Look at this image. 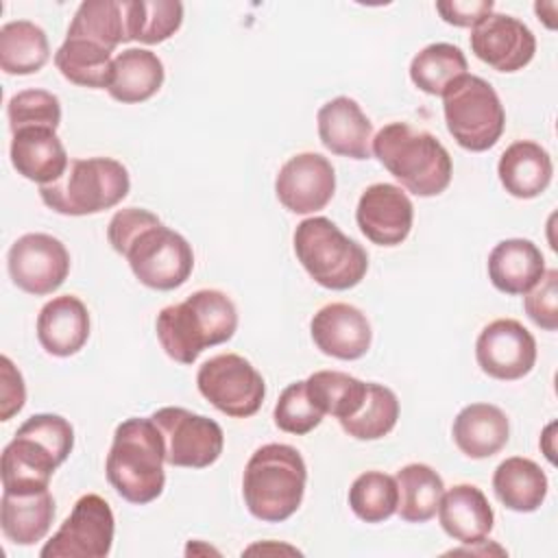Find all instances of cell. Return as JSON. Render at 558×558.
Masks as SVG:
<instances>
[{"label":"cell","mask_w":558,"mask_h":558,"mask_svg":"<svg viewBox=\"0 0 558 558\" xmlns=\"http://www.w3.org/2000/svg\"><path fill=\"white\" fill-rule=\"evenodd\" d=\"M318 137L327 150L349 159L373 157V124L360 105L349 96H336L327 100L318 113Z\"/></svg>","instance_id":"19"},{"label":"cell","mask_w":558,"mask_h":558,"mask_svg":"<svg viewBox=\"0 0 558 558\" xmlns=\"http://www.w3.org/2000/svg\"><path fill=\"white\" fill-rule=\"evenodd\" d=\"M310 331L316 349L336 360H360L373 340L366 314L349 303L320 307L310 323Z\"/></svg>","instance_id":"18"},{"label":"cell","mask_w":558,"mask_h":558,"mask_svg":"<svg viewBox=\"0 0 558 558\" xmlns=\"http://www.w3.org/2000/svg\"><path fill=\"white\" fill-rule=\"evenodd\" d=\"M523 307L536 327L545 331L558 329V270L556 268L545 270L538 283L530 292H525Z\"/></svg>","instance_id":"40"},{"label":"cell","mask_w":558,"mask_h":558,"mask_svg":"<svg viewBox=\"0 0 558 558\" xmlns=\"http://www.w3.org/2000/svg\"><path fill=\"white\" fill-rule=\"evenodd\" d=\"M314 405L338 421L353 416L366 397V384L342 371H316L305 379Z\"/></svg>","instance_id":"34"},{"label":"cell","mask_w":558,"mask_h":558,"mask_svg":"<svg viewBox=\"0 0 558 558\" xmlns=\"http://www.w3.org/2000/svg\"><path fill=\"white\" fill-rule=\"evenodd\" d=\"M442 113L449 135L471 153L493 148L506 126V111L493 85L469 72L445 89Z\"/></svg>","instance_id":"9"},{"label":"cell","mask_w":558,"mask_h":558,"mask_svg":"<svg viewBox=\"0 0 558 558\" xmlns=\"http://www.w3.org/2000/svg\"><path fill=\"white\" fill-rule=\"evenodd\" d=\"M323 416L325 414L314 405V401L307 395L305 379L294 381L288 388H283V392L279 395V399L275 403V412H272L275 425L281 432L296 434V436H303V434L312 432L314 427H318Z\"/></svg>","instance_id":"39"},{"label":"cell","mask_w":558,"mask_h":558,"mask_svg":"<svg viewBox=\"0 0 558 558\" xmlns=\"http://www.w3.org/2000/svg\"><path fill=\"white\" fill-rule=\"evenodd\" d=\"M475 360L488 377L514 381L534 368L536 340L519 320L497 318L480 331Z\"/></svg>","instance_id":"14"},{"label":"cell","mask_w":558,"mask_h":558,"mask_svg":"<svg viewBox=\"0 0 558 558\" xmlns=\"http://www.w3.org/2000/svg\"><path fill=\"white\" fill-rule=\"evenodd\" d=\"M54 519V499L50 490L7 493L0 499V525L15 545H35L41 541Z\"/></svg>","instance_id":"26"},{"label":"cell","mask_w":558,"mask_h":558,"mask_svg":"<svg viewBox=\"0 0 558 558\" xmlns=\"http://www.w3.org/2000/svg\"><path fill=\"white\" fill-rule=\"evenodd\" d=\"M113 52L83 41L65 37V41L54 52V65L61 76L74 85L89 89H107L111 81Z\"/></svg>","instance_id":"32"},{"label":"cell","mask_w":558,"mask_h":558,"mask_svg":"<svg viewBox=\"0 0 558 558\" xmlns=\"http://www.w3.org/2000/svg\"><path fill=\"white\" fill-rule=\"evenodd\" d=\"M355 220L373 244L397 246L412 231L414 207L399 185L373 183L357 201Z\"/></svg>","instance_id":"17"},{"label":"cell","mask_w":558,"mask_h":558,"mask_svg":"<svg viewBox=\"0 0 558 558\" xmlns=\"http://www.w3.org/2000/svg\"><path fill=\"white\" fill-rule=\"evenodd\" d=\"M183 22V4L177 0H126L129 41L161 44Z\"/></svg>","instance_id":"36"},{"label":"cell","mask_w":558,"mask_h":558,"mask_svg":"<svg viewBox=\"0 0 558 558\" xmlns=\"http://www.w3.org/2000/svg\"><path fill=\"white\" fill-rule=\"evenodd\" d=\"M471 52L497 72L523 70L536 52L534 33L517 17L488 13L469 35Z\"/></svg>","instance_id":"16"},{"label":"cell","mask_w":558,"mask_h":558,"mask_svg":"<svg viewBox=\"0 0 558 558\" xmlns=\"http://www.w3.org/2000/svg\"><path fill=\"white\" fill-rule=\"evenodd\" d=\"M554 427H556V423H549L547 427H545V432H543V436H541V447H543V451H545V456L549 458V462H554V447H551V440H554V436H551V432H554Z\"/></svg>","instance_id":"44"},{"label":"cell","mask_w":558,"mask_h":558,"mask_svg":"<svg viewBox=\"0 0 558 558\" xmlns=\"http://www.w3.org/2000/svg\"><path fill=\"white\" fill-rule=\"evenodd\" d=\"M545 272V257L532 240H501L488 253V279L504 294L530 292Z\"/></svg>","instance_id":"24"},{"label":"cell","mask_w":558,"mask_h":558,"mask_svg":"<svg viewBox=\"0 0 558 558\" xmlns=\"http://www.w3.org/2000/svg\"><path fill=\"white\" fill-rule=\"evenodd\" d=\"M292 244L305 272L327 290L355 288L368 270V255L362 244L344 235L325 216L301 220L294 229Z\"/></svg>","instance_id":"7"},{"label":"cell","mask_w":558,"mask_h":558,"mask_svg":"<svg viewBox=\"0 0 558 558\" xmlns=\"http://www.w3.org/2000/svg\"><path fill=\"white\" fill-rule=\"evenodd\" d=\"M48 37L35 22L13 20L0 28V70L4 74H35L48 63Z\"/></svg>","instance_id":"30"},{"label":"cell","mask_w":558,"mask_h":558,"mask_svg":"<svg viewBox=\"0 0 558 558\" xmlns=\"http://www.w3.org/2000/svg\"><path fill=\"white\" fill-rule=\"evenodd\" d=\"M163 63L146 48H126L113 57L109 96L124 105H135L153 98L163 85Z\"/></svg>","instance_id":"27"},{"label":"cell","mask_w":558,"mask_h":558,"mask_svg":"<svg viewBox=\"0 0 558 558\" xmlns=\"http://www.w3.org/2000/svg\"><path fill=\"white\" fill-rule=\"evenodd\" d=\"M238 310L220 290H196L185 301L157 314L155 331L161 349L179 364H192L207 349L233 338Z\"/></svg>","instance_id":"2"},{"label":"cell","mask_w":558,"mask_h":558,"mask_svg":"<svg viewBox=\"0 0 558 558\" xmlns=\"http://www.w3.org/2000/svg\"><path fill=\"white\" fill-rule=\"evenodd\" d=\"M13 283L26 294L46 296L63 286L70 275V253L65 244L48 233H24L7 255Z\"/></svg>","instance_id":"13"},{"label":"cell","mask_w":558,"mask_h":558,"mask_svg":"<svg viewBox=\"0 0 558 558\" xmlns=\"http://www.w3.org/2000/svg\"><path fill=\"white\" fill-rule=\"evenodd\" d=\"M166 447L153 418L131 416L113 432L105 473L113 490L129 504H150L163 493Z\"/></svg>","instance_id":"4"},{"label":"cell","mask_w":558,"mask_h":558,"mask_svg":"<svg viewBox=\"0 0 558 558\" xmlns=\"http://www.w3.org/2000/svg\"><path fill=\"white\" fill-rule=\"evenodd\" d=\"M196 386L216 410L233 418L253 416L266 397L264 377L238 353H220L203 362Z\"/></svg>","instance_id":"10"},{"label":"cell","mask_w":558,"mask_h":558,"mask_svg":"<svg viewBox=\"0 0 558 558\" xmlns=\"http://www.w3.org/2000/svg\"><path fill=\"white\" fill-rule=\"evenodd\" d=\"M462 74H466V57L458 46L447 41L425 46L410 63L412 83L429 96H442Z\"/></svg>","instance_id":"33"},{"label":"cell","mask_w":558,"mask_h":558,"mask_svg":"<svg viewBox=\"0 0 558 558\" xmlns=\"http://www.w3.org/2000/svg\"><path fill=\"white\" fill-rule=\"evenodd\" d=\"M26 401V386L22 373L15 364L2 355L0 357V421H9L24 408Z\"/></svg>","instance_id":"41"},{"label":"cell","mask_w":558,"mask_h":558,"mask_svg":"<svg viewBox=\"0 0 558 558\" xmlns=\"http://www.w3.org/2000/svg\"><path fill=\"white\" fill-rule=\"evenodd\" d=\"M336 192V172L320 153H299L277 172L275 194L292 214H314L329 205Z\"/></svg>","instance_id":"15"},{"label":"cell","mask_w":558,"mask_h":558,"mask_svg":"<svg viewBox=\"0 0 558 558\" xmlns=\"http://www.w3.org/2000/svg\"><path fill=\"white\" fill-rule=\"evenodd\" d=\"M305 482L307 466L294 447L283 442L262 445L244 466V504L255 519L281 523L299 510Z\"/></svg>","instance_id":"6"},{"label":"cell","mask_w":558,"mask_h":558,"mask_svg":"<svg viewBox=\"0 0 558 558\" xmlns=\"http://www.w3.org/2000/svg\"><path fill=\"white\" fill-rule=\"evenodd\" d=\"M493 0H442L436 2V11L440 17L460 28H473L480 24L488 13H493Z\"/></svg>","instance_id":"42"},{"label":"cell","mask_w":558,"mask_h":558,"mask_svg":"<svg viewBox=\"0 0 558 558\" xmlns=\"http://www.w3.org/2000/svg\"><path fill=\"white\" fill-rule=\"evenodd\" d=\"M436 512L445 534L464 545L482 543L495 523L486 495L473 484H456L442 493Z\"/></svg>","instance_id":"22"},{"label":"cell","mask_w":558,"mask_h":558,"mask_svg":"<svg viewBox=\"0 0 558 558\" xmlns=\"http://www.w3.org/2000/svg\"><path fill=\"white\" fill-rule=\"evenodd\" d=\"M497 174L504 190L514 198H536L551 183L549 153L530 140L512 142L499 157Z\"/></svg>","instance_id":"25"},{"label":"cell","mask_w":558,"mask_h":558,"mask_svg":"<svg viewBox=\"0 0 558 558\" xmlns=\"http://www.w3.org/2000/svg\"><path fill=\"white\" fill-rule=\"evenodd\" d=\"M131 187L129 170L111 157L70 159L65 172L39 185L46 207L63 216H92L116 207Z\"/></svg>","instance_id":"8"},{"label":"cell","mask_w":558,"mask_h":558,"mask_svg":"<svg viewBox=\"0 0 558 558\" xmlns=\"http://www.w3.org/2000/svg\"><path fill=\"white\" fill-rule=\"evenodd\" d=\"M451 436L466 458L484 460L508 445L510 423L501 408L493 403H471L453 418Z\"/></svg>","instance_id":"23"},{"label":"cell","mask_w":558,"mask_h":558,"mask_svg":"<svg viewBox=\"0 0 558 558\" xmlns=\"http://www.w3.org/2000/svg\"><path fill=\"white\" fill-rule=\"evenodd\" d=\"M11 133L28 126L54 129L61 124V102L46 89H22L7 102Z\"/></svg>","instance_id":"38"},{"label":"cell","mask_w":558,"mask_h":558,"mask_svg":"<svg viewBox=\"0 0 558 558\" xmlns=\"http://www.w3.org/2000/svg\"><path fill=\"white\" fill-rule=\"evenodd\" d=\"M547 488L545 471L530 458H506L493 473V490L497 499L514 512L538 510L547 497Z\"/></svg>","instance_id":"28"},{"label":"cell","mask_w":558,"mask_h":558,"mask_svg":"<svg viewBox=\"0 0 558 558\" xmlns=\"http://www.w3.org/2000/svg\"><path fill=\"white\" fill-rule=\"evenodd\" d=\"M116 519L109 504L87 493L76 499L72 512L41 547V558H105L111 551Z\"/></svg>","instance_id":"12"},{"label":"cell","mask_w":558,"mask_h":558,"mask_svg":"<svg viewBox=\"0 0 558 558\" xmlns=\"http://www.w3.org/2000/svg\"><path fill=\"white\" fill-rule=\"evenodd\" d=\"M107 238L146 288L174 290L192 275L194 253L190 242L148 209L126 207L116 211Z\"/></svg>","instance_id":"1"},{"label":"cell","mask_w":558,"mask_h":558,"mask_svg":"<svg viewBox=\"0 0 558 558\" xmlns=\"http://www.w3.org/2000/svg\"><path fill=\"white\" fill-rule=\"evenodd\" d=\"M399 490L392 475L366 471L357 475L349 488V506L364 523H381L397 512Z\"/></svg>","instance_id":"37"},{"label":"cell","mask_w":558,"mask_h":558,"mask_svg":"<svg viewBox=\"0 0 558 558\" xmlns=\"http://www.w3.org/2000/svg\"><path fill=\"white\" fill-rule=\"evenodd\" d=\"M399 501L397 514L405 523H427L436 517L440 497L445 493L442 477L423 462L405 464L395 475Z\"/></svg>","instance_id":"31"},{"label":"cell","mask_w":558,"mask_h":558,"mask_svg":"<svg viewBox=\"0 0 558 558\" xmlns=\"http://www.w3.org/2000/svg\"><path fill=\"white\" fill-rule=\"evenodd\" d=\"M9 155L17 174L39 185L57 181L70 163L57 131L44 126H28L15 131L11 137Z\"/></svg>","instance_id":"21"},{"label":"cell","mask_w":558,"mask_h":558,"mask_svg":"<svg viewBox=\"0 0 558 558\" xmlns=\"http://www.w3.org/2000/svg\"><path fill=\"white\" fill-rule=\"evenodd\" d=\"M379 163L412 194L438 196L451 183L453 163L447 148L427 131L390 122L371 142Z\"/></svg>","instance_id":"5"},{"label":"cell","mask_w":558,"mask_h":558,"mask_svg":"<svg viewBox=\"0 0 558 558\" xmlns=\"http://www.w3.org/2000/svg\"><path fill=\"white\" fill-rule=\"evenodd\" d=\"M534 11L538 15V20L545 22L547 28H556V2L549 0V2H536L534 4Z\"/></svg>","instance_id":"43"},{"label":"cell","mask_w":558,"mask_h":558,"mask_svg":"<svg viewBox=\"0 0 558 558\" xmlns=\"http://www.w3.org/2000/svg\"><path fill=\"white\" fill-rule=\"evenodd\" d=\"M150 418L161 432L168 464L205 469L220 458L225 434L214 418L179 405L159 408L150 414Z\"/></svg>","instance_id":"11"},{"label":"cell","mask_w":558,"mask_h":558,"mask_svg":"<svg viewBox=\"0 0 558 558\" xmlns=\"http://www.w3.org/2000/svg\"><path fill=\"white\" fill-rule=\"evenodd\" d=\"M74 447V429L59 414H33L2 451V488L7 493L46 490L52 473Z\"/></svg>","instance_id":"3"},{"label":"cell","mask_w":558,"mask_h":558,"mask_svg":"<svg viewBox=\"0 0 558 558\" xmlns=\"http://www.w3.org/2000/svg\"><path fill=\"white\" fill-rule=\"evenodd\" d=\"M397 418H399L397 395L388 386L368 381L362 408L353 416L340 421V427L344 429V434H349L355 440H377L395 429Z\"/></svg>","instance_id":"35"},{"label":"cell","mask_w":558,"mask_h":558,"mask_svg":"<svg viewBox=\"0 0 558 558\" xmlns=\"http://www.w3.org/2000/svg\"><path fill=\"white\" fill-rule=\"evenodd\" d=\"M89 338V312L74 294L54 296L37 316V340L46 353L70 357L78 353Z\"/></svg>","instance_id":"20"},{"label":"cell","mask_w":558,"mask_h":558,"mask_svg":"<svg viewBox=\"0 0 558 558\" xmlns=\"http://www.w3.org/2000/svg\"><path fill=\"white\" fill-rule=\"evenodd\" d=\"M83 39L113 52L120 44L129 41L126 0H85L78 4L68 35Z\"/></svg>","instance_id":"29"}]
</instances>
